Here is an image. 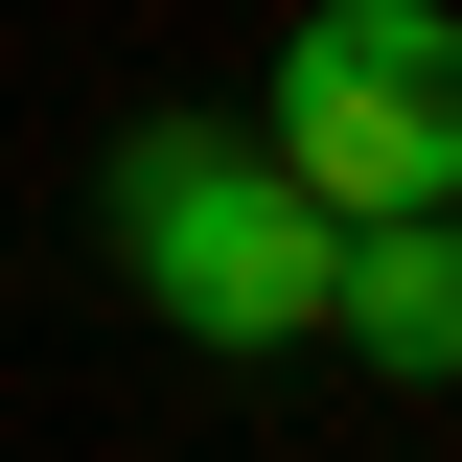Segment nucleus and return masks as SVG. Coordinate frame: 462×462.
<instances>
[{
	"instance_id": "f257e3e1",
	"label": "nucleus",
	"mask_w": 462,
	"mask_h": 462,
	"mask_svg": "<svg viewBox=\"0 0 462 462\" xmlns=\"http://www.w3.org/2000/svg\"><path fill=\"white\" fill-rule=\"evenodd\" d=\"M93 208H116V278L162 300L185 346H324V254L346 231L300 208L254 139H208V116H139L93 162Z\"/></svg>"
},
{
	"instance_id": "f03ea898",
	"label": "nucleus",
	"mask_w": 462,
	"mask_h": 462,
	"mask_svg": "<svg viewBox=\"0 0 462 462\" xmlns=\"http://www.w3.org/2000/svg\"><path fill=\"white\" fill-rule=\"evenodd\" d=\"M254 162H278L324 231L462 208V23L439 0H324L278 47V93H254Z\"/></svg>"
},
{
	"instance_id": "7ed1b4c3",
	"label": "nucleus",
	"mask_w": 462,
	"mask_h": 462,
	"mask_svg": "<svg viewBox=\"0 0 462 462\" xmlns=\"http://www.w3.org/2000/svg\"><path fill=\"white\" fill-rule=\"evenodd\" d=\"M324 346H370V370H416V393H439V370H462V208L346 231V254H324Z\"/></svg>"
}]
</instances>
